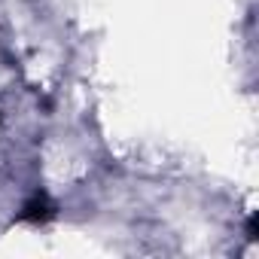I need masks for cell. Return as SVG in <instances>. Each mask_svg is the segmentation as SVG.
Here are the masks:
<instances>
[{"instance_id":"cell-1","label":"cell","mask_w":259,"mask_h":259,"mask_svg":"<svg viewBox=\"0 0 259 259\" xmlns=\"http://www.w3.org/2000/svg\"><path fill=\"white\" fill-rule=\"evenodd\" d=\"M52 213H55V210H52V204H49V201L40 195V198H34L31 204H25V210H22V220H40V223H43V220H49Z\"/></svg>"}]
</instances>
